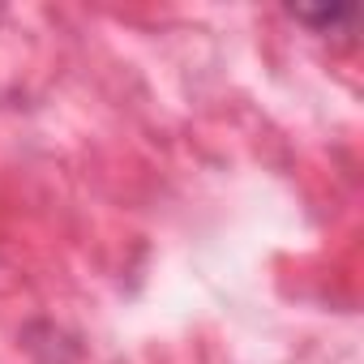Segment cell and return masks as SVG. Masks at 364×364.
I'll return each instance as SVG.
<instances>
[{"mask_svg":"<svg viewBox=\"0 0 364 364\" xmlns=\"http://www.w3.org/2000/svg\"><path fill=\"white\" fill-rule=\"evenodd\" d=\"M291 18L313 31H347L355 22V9H291Z\"/></svg>","mask_w":364,"mask_h":364,"instance_id":"1","label":"cell"}]
</instances>
